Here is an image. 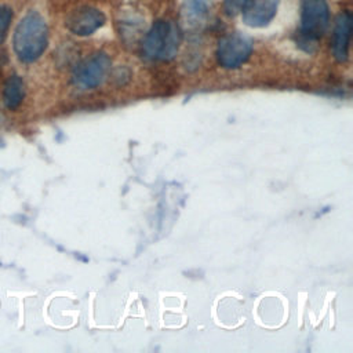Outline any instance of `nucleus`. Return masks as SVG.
Segmentation results:
<instances>
[{
    "mask_svg": "<svg viewBox=\"0 0 353 353\" xmlns=\"http://www.w3.org/2000/svg\"><path fill=\"white\" fill-rule=\"evenodd\" d=\"M252 0H223V10L229 17L241 14Z\"/></svg>",
    "mask_w": 353,
    "mask_h": 353,
    "instance_id": "obj_11",
    "label": "nucleus"
},
{
    "mask_svg": "<svg viewBox=\"0 0 353 353\" xmlns=\"http://www.w3.org/2000/svg\"><path fill=\"white\" fill-rule=\"evenodd\" d=\"M277 7L279 0H252L241 12L243 21L251 28H263L276 17Z\"/></svg>",
    "mask_w": 353,
    "mask_h": 353,
    "instance_id": "obj_8",
    "label": "nucleus"
},
{
    "mask_svg": "<svg viewBox=\"0 0 353 353\" xmlns=\"http://www.w3.org/2000/svg\"><path fill=\"white\" fill-rule=\"evenodd\" d=\"M11 19H12V10L8 6L1 4L0 6V46L6 39Z\"/></svg>",
    "mask_w": 353,
    "mask_h": 353,
    "instance_id": "obj_12",
    "label": "nucleus"
},
{
    "mask_svg": "<svg viewBox=\"0 0 353 353\" xmlns=\"http://www.w3.org/2000/svg\"><path fill=\"white\" fill-rule=\"evenodd\" d=\"M182 32L172 21L160 19L154 22L142 43V54L150 61H170L179 48Z\"/></svg>",
    "mask_w": 353,
    "mask_h": 353,
    "instance_id": "obj_2",
    "label": "nucleus"
},
{
    "mask_svg": "<svg viewBox=\"0 0 353 353\" xmlns=\"http://www.w3.org/2000/svg\"><path fill=\"white\" fill-rule=\"evenodd\" d=\"M105 23V15L95 7H81L73 11L68 19V29L77 36H88Z\"/></svg>",
    "mask_w": 353,
    "mask_h": 353,
    "instance_id": "obj_6",
    "label": "nucleus"
},
{
    "mask_svg": "<svg viewBox=\"0 0 353 353\" xmlns=\"http://www.w3.org/2000/svg\"><path fill=\"white\" fill-rule=\"evenodd\" d=\"M352 34V14L345 10L335 21L332 33V54L338 62H345L349 55V43Z\"/></svg>",
    "mask_w": 353,
    "mask_h": 353,
    "instance_id": "obj_7",
    "label": "nucleus"
},
{
    "mask_svg": "<svg viewBox=\"0 0 353 353\" xmlns=\"http://www.w3.org/2000/svg\"><path fill=\"white\" fill-rule=\"evenodd\" d=\"M110 68V58L106 52H95L83 59L73 70L76 85L84 90H91L102 84Z\"/></svg>",
    "mask_w": 353,
    "mask_h": 353,
    "instance_id": "obj_5",
    "label": "nucleus"
},
{
    "mask_svg": "<svg viewBox=\"0 0 353 353\" xmlns=\"http://www.w3.org/2000/svg\"><path fill=\"white\" fill-rule=\"evenodd\" d=\"M48 44V26L37 11H29L18 23L14 33V51L17 57L30 63L39 59Z\"/></svg>",
    "mask_w": 353,
    "mask_h": 353,
    "instance_id": "obj_1",
    "label": "nucleus"
},
{
    "mask_svg": "<svg viewBox=\"0 0 353 353\" xmlns=\"http://www.w3.org/2000/svg\"><path fill=\"white\" fill-rule=\"evenodd\" d=\"M252 52V41L240 33H230L218 41L216 61L225 69H237L244 65Z\"/></svg>",
    "mask_w": 353,
    "mask_h": 353,
    "instance_id": "obj_4",
    "label": "nucleus"
},
{
    "mask_svg": "<svg viewBox=\"0 0 353 353\" xmlns=\"http://www.w3.org/2000/svg\"><path fill=\"white\" fill-rule=\"evenodd\" d=\"M181 25L189 30L201 29L210 18L207 0H185L181 7Z\"/></svg>",
    "mask_w": 353,
    "mask_h": 353,
    "instance_id": "obj_9",
    "label": "nucleus"
},
{
    "mask_svg": "<svg viewBox=\"0 0 353 353\" xmlns=\"http://www.w3.org/2000/svg\"><path fill=\"white\" fill-rule=\"evenodd\" d=\"M330 22V10L325 0H302L301 26L298 30V44L307 51L316 46L324 34Z\"/></svg>",
    "mask_w": 353,
    "mask_h": 353,
    "instance_id": "obj_3",
    "label": "nucleus"
},
{
    "mask_svg": "<svg viewBox=\"0 0 353 353\" xmlns=\"http://www.w3.org/2000/svg\"><path fill=\"white\" fill-rule=\"evenodd\" d=\"M23 98H25V87H23L22 79L17 74L10 76L6 80L3 87V99H4L6 108H8L10 110L18 109Z\"/></svg>",
    "mask_w": 353,
    "mask_h": 353,
    "instance_id": "obj_10",
    "label": "nucleus"
}]
</instances>
